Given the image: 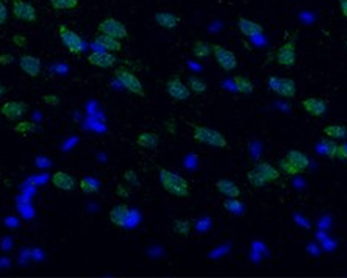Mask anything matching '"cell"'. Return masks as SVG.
<instances>
[{
	"label": "cell",
	"instance_id": "6da1fadb",
	"mask_svg": "<svg viewBox=\"0 0 347 278\" xmlns=\"http://www.w3.org/2000/svg\"><path fill=\"white\" fill-rule=\"evenodd\" d=\"M158 177L163 189L171 195L178 197V199H184V197L189 195V183L178 173L169 169H160Z\"/></svg>",
	"mask_w": 347,
	"mask_h": 278
},
{
	"label": "cell",
	"instance_id": "7a4b0ae2",
	"mask_svg": "<svg viewBox=\"0 0 347 278\" xmlns=\"http://www.w3.org/2000/svg\"><path fill=\"white\" fill-rule=\"evenodd\" d=\"M192 129V138L194 141H197L200 144L205 145H211L216 148H224L227 147V139L222 133H219L217 130L208 129V127H202V125H194L189 124Z\"/></svg>",
	"mask_w": 347,
	"mask_h": 278
},
{
	"label": "cell",
	"instance_id": "3957f363",
	"mask_svg": "<svg viewBox=\"0 0 347 278\" xmlns=\"http://www.w3.org/2000/svg\"><path fill=\"white\" fill-rule=\"evenodd\" d=\"M114 77L127 91H130L132 94L144 97L146 92H144V86L141 83V80L138 78L132 71H129V69H125V67H118L114 71Z\"/></svg>",
	"mask_w": 347,
	"mask_h": 278
},
{
	"label": "cell",
	"instance_id": "277c9868",
	"mask_svg": "<svg viewBox=\"0 0 347 278\" xmlns=\"http://www.w3.org/2000/svg\"><path fill=\"white\" fill-rule=\"evenodd\" d=\"M58 34H60V39L63 42L64 47L71 52V53H82L83 49H85V42L82 39V36H80L78 33H75L74 30H71L69 27L66 25H61L60 28H58Z\"/></svg>",
	"mask_w": 347,
	"mask_h": 278
},
{
	"label": "cell",
	"instance_id": "5b68a950",
	"mask_svg": "<svg viewBox=\"0 0 347 278\" xmlns=\"http://www.w3.org/2000/svg\"><path fill=\"white\" fill-rule=\"evenodd\" d=\"M268 86L274 92H277L279 96L286 97V99H293L297 94V85L293 78H279V77H271L268 80Z\"/></svg>",
	"mask_w": 347,
	"mask_h": 278
},
{
	"label": "cell",
	"instance_id": "8992f818",
	"mask_svg": "<svg viewBox=\"0 0 347 278\" xmlns=\"http://www.w3.org/2000/svg\"><path fill=\"white\" fill-rule=\"evenodd\" d=\"M97 30H99V33L108 34V36H113L116 39H127V38H129V30H127V27L122 24L121 20L114 19V17L103 19L99 24Z\"/></svg>",
	"mask_w": 347,
	"mask_h": 278
},
{
	"label": "cell",
	"instance_id": "52a82bcc",
	"mask_svg": "<svg viewBox=\"0 0 347 278\" xmlns=\"http://www.w3.org/2000/svg\"><path fill=\"white\" fill-rule=\"evenodd\" d=\"M211 49H213L214 60L219 64V67H222L227 72L235 71L236 66H238V61H236V56L233 52L222 47V45H219V44H213Z\"/></svg>",
	"mask_w": 347,
	"mask_h": 278
},
{
	"label": "cell",
	"instance_id": "ba28073f",
	"mask_svg": "<svg viewBox=\"0 0 347 278\" xmlns=\"http://www.w3.org/2000/svg\"><path fill=\"white\" fill-rule=\"evenodd\" d=\"M275 60L283 67H293L297 61V49L294 41H288L275 52Z\"/></svg>",
	"mask_w": 347,
	"mask_h": 278
},
{
	"label": "cell",
	"instance_id": "9c48e42d",
	"mask_svg": "<svg viewBox=\"0 0 347 278\" xmlns=\"http://www.w3.org/2000/svg\"><path fill=\"white\" fill-rule=\"evenodd\" d=\"M166 92L177 102H184L188 100L191 96V89L189 86L184 85L178 77H174L166 82Z\"/></svg>",
	"mask_w": 347,
	"mask_h": 278
},
{
	"label": "cell",
	"instance_id": "30bf717a",
	"mask_svg": "<svg viewBox=\"0 0 347 278\" xmlns=\"http://www.w3.org/2000/svg\"><path fill=\"white\" fill-rule=\"evenodd\" d=\"M28 110V105L25 102L20 100H8L0 107V113H2L8 121H17L24 116Z\"/></svg>",
	"mask_w": 347,
	"mask_h": 278
},
{
	"label": "cell",
	"instance_id": "8fae6325",
	"mask_svg": "<svg viewBox=\"0 0 347 278\" xmlns=\"http://www.w3.org/2000/svg\"><path fill=\"white\" fill-rule=\"evenodd\" d=\"M13 16L17 20L24 22H34L38 19L36 8L28 2H24V0H13Z\"/></svg>",
	"mask_w": 347,
	"mask_h": 278
},
{
	"label": "cell",
	"instance_id": "7c38bea8",
	"mask_svg": "<svg viewBox=\"0 0 347 278\" xmlns=\"http://www.w3.org/2000/svg\"><path fill=\"white\" fill-rule=\"evenodd\" d=\"M302 108L313 118H322L324 114L327 113L329 107H327V102L322 100L319 97H308L302 100Z\"/></svg>",
	"mask_w": 347,
	"mask_h": 278
},
{
	"label": "cell",
	"instance_id": "4fadbf2b",
	"mask_svg": "<svg viewBox=\"0 0 347 278\" xmlns=\"http://www.w3.org/2000/svg\"><path fill=\"white\" fill-rule=\"evenodd\" d=\"M118 58H116L111 52H92L88 55V63L91 66H96L100 69H110L116 64Z\"/></svg>",
	"mask_w": 347,
	"mask_h": 278
},
{
	"label": "cell",
	"instance_id": "5bb4252c",
	"mask_svg": "<svg viewBox=\"0 0 347 278\" xmlns=\"http://www.w3.org/2000/svg\"><path fill=\"white\" fill-rule=\"evenodd\" d=\"M130 219V208L125 203L114 205L110 210V221L116 227H125Z\"/></svg>",
	"mask_w": 347,
	"mask_h": 278
},
{
	"label": "cell",
	"instance_id": "9a60e30c",
	"mask_svg": "<svg viewBox=\"0 0 347 278\" xmlns=\"http://www.w3.org/2000/svg\"><path fill=\"white\" fill-rule=\"evenodd\" d=\"M19 67L28 77H38L41 74V60L33 55H22L19 58Z\"/></svg>",
	"mask_w": 347,
	"mask_h": 278
},
{
	"label": "cell",
	"instance_id": "2e32d148",
	"mask_svg": "<svg viewBox=\"0 0 347 278\" xmlns=\"http://www.w3.org/2000/svg\"><path fill=\"white\" fill-rule=\"evenodd\" d=\"M154 20L161 27V28H166V30H174L177 28L180 24V16H177L175 13L172 11H157Z\"/></svg>",
	"mask_w": 347,
	"mask_h": 278
},
{
	"label": "cell",
	"instance_id": "e0dca14e",
	"mask_svg": "<svg viewBox=\"0 0 347 278\" xmlns=\"http://www.w3.org/2000/svg\"><path fill=\"white\" fill-rule=\"evenodd\" d=\"M52 184L56 189H61V191H72L75 188V180L71 173L63 172V170H58L52 175Z\"/></svg>",
	"mask_w": 347,
	"mask_h": 278
},
{
	"label": "cell",
	"instance_id": "ac0fdd59",
	"mask_svg": "<svg viewBox=\"0 0 347 278\" xmlns=\"http://www.w3.org/2000/svg\"><path fill=\"white\" fill-rule=\"evenodd\" d=\"M238 28L244 36H249V38L258 36V34H261L264 31L261 24H258V22H255V20L246 19V17L238 19Z\"/></svg>",
	"mask_w": 347,
	"mask_h": 278
},
{
	"label": "cell",
	"instance_id": "d6986e66",
	"mask_svg": "<svg viewBox=\"0 0 347 278\" xmlns=\"http://www.w3.org/2000/svg\"><path fill=\"white\" fill-rule=\"evenodd\" d=\"M216 189L219 191V194H222L224 197H230V199H236V197L241 195V189L239 186L231 180L222 178V180H217L214 183Z\"/></svg>",
	"mask_w": 347,
	"mask_h": 278
},
{
	"label": "cell",
	"instance_id": "ffe728a7",
	"mask_svg": "<svg viewBox=\"0 0 347 278\" xmlns=\"http://www.w3.org/2000/svg\"><path fill=\"white\" fill-rule=\"evenodd\" d=\"M94 42L97 45H100L102 49H105L108 52H121L122 50V44H121V39H116L113 36H108V34H103V33H99Z\"/></svg>",
	"mask_w": 347,
	"mask_h": 278
},
{
	"label": "cell",
	"instance_id": "44dd1931",
	"mask_svg": "<svg viewBox=\"0 0 347 278\" xmlns=\"http://www.w3.org/2000/svg\"><path fill=\"white\" fill-rule=\"evenodd\" d=\"M136 144L140 147H143V148L154 150L160 144V136L157 133H154V132H141L140 135L136 136Z\"/></svg>",
	"mask_w": 347,
	"mask_h": 278
},
{
	"label": "cell",
	"instance_id": "7402d4cb",
	"mask_svg": "<svg viewBox=\"0 0 347 278\" xmlns=\"http://www.w3.org/2000/svg\"><path fill=\"white\" fill-rule=\"evenodd\" d=\"M253 169H255V170L260 173V175L266 180V183H272V181H277V180L280 178L279 169L274 167V166L269 164V163H258Z\"/></svg>",
	"mask_w": 347,
	"mask_h": 278
},
{
	"label": "cell",
	"instance_id": "603a6c76",
	"mask_svg": "<svg viewBox=\"0 0 347 278\" xmlns=\"http://www.w3.org/2000/svg\"><path fill=\"white\" fill-rule=\"evenodd\" d=\"M285 158L291 161V163H293L300 172H304V170L308 167V164H310V161H308L307 155L300 152V150H289Z\"/></svg>",
	"mask_w": 347,
	"mask_h": 278
},
{
	"label": "cell",
	"instance_id": "cb8c5ba5",
	"mask_svg": "<svg viewBox=\"0 0 347 278\" xmlns=\"http://www.w3.org/2000/svg\"><path fill=\"white\" fill-rule=\"evenodd\" d=\"M233 85H235V89L239 92V94H242V96H250L252 92H253V83L250 82L247 77L236 75L233 78Z\"/></svg>",
	"mask_w": 347,
	"mask_h": 278
},
{
	"label": "cell",
	"instance_id": "d4e9b609",
	"mask_svg": "<svg viewBox=\"0 0 347 278\" xmlns=\"http://www.w3.org/2000/svg\"><path fill=\"white\" fill-rule=\"evenodd\" d=\"M172 231L178 236L186 238L191 233V222L186 221V219H175L172 224Z\"/></svg>",
	"mask_w": 347,
	"mask_h": 278
},
{
	"label": "cell",
	"instance_id": "484cf974",
	"mask_svg": "<svg viewBox=\"0 0 347 278\" xmlns=\"http://www.w3.org/2000/svg\"><path fill=\"white\" fill-rule=\"evenodd\" d=\"M211 53H213L211 44H206L203 41H195L192 44V55L195 58H206V56H210Z\"/></svg>",
	"mask_w": 347,
	"mask_h": 278
},
{
	"label": "cell",
	"instance_id": "4316f807",
	"mask_svg": "<svg viewBox=\"0 0 347 278\" xmlns=\"http://www.w3.org/2000/svg\"><path fill=\"white\" fill-rule=\"evenodd\" d=\"M78 188L83 194H96L99 192V184L94 178L91 177H83L82 180L78 181Z\"/></svg>",
	"mask_w": 347,
	"mask_h": 278
},
{
	"label": "cell",
	"instance_id": "83f0119b",
	"mask_svg": "<svg viewBox=\"0 0 347 278\" xmlns=\"http://www.w3.org/2000/svg\"><path fill=\"white\" fill-rule=\"evenodd\" d=\"M222 205H224V210L231 213V214H242V213H244V205H242L241 200H238V197H236V199H230V197H227Z\"/></svg>",
	"mask_w": 347,
	"mask_h": 278
},
{
	"label": "cell",
	"instance_id": "f1b7e54d",
	"mask_svg": "<svg viewBox=\"0 0 347 278\" xmlns=\"http://www.w3.org/2000/svg\"><path fill=\"white\" fill-rule=\"evenodd\" d=\"M324 135L332 139H344L347 136V129L343 125H329L324 129Z\"/></svg>",
	"mask_w": 347,
	"mask_h": 278
},
{
	"label": "cell",
	"instance_id": "f546056e",
	"mask_svg": "<svg viewBox=\"0 0 347 278\" xmlns=\"http://www.w3.org/2000/svg\"><path fill=\"white\" fill-rule=\"evenodd\" d=\"M188 86H189V89L194 92V94H203V92L206 91V88H208V85H206V82L203 78H200V77H189V80H188Z\"/></svg>",
	"mask_w": 347,
	"mask_h": 278
},
{
	"label": "cell",
	"instance_id": "4dcf8cb0",
	"mask_svg": "<svg viewBox=\"0 0 347 278\" xmlns=\"http://www.w3.org/2000/svg\"><path fill=\"white\" fill-rule=\"evenodd\" d=\"M321 147H322V152L326 153L329 158H335V155H337L338 144L335 142V139H332V138H324L322 141H321Z\"/></svg>",
	"mask_w": 347,
	"mask_h": 278
},
{
	"label": "cell",
	"instance_id": "1f68e13d",
	"mask_svg": "<svg viewBox=\"0 0 347 278\" xmlns=\"http://www.w3.org/2000/svg\"><path fill=\"white\" fill-rule=\"evenodd\" d=\"M279 167H280V170L283 173H286V175H289V177H294V175H297V173H300V170L291 163V161L286 159V158H280L279 159Z\"/></svg>",
	"mask_w": 347,
	"mask_h": 278
},
{
	"label": "cell",
	"instance_id": "d6a6232c",
	"mask_svg": "<svg viewBox=\"0 0 347 278\" xmlns=\"http://www.w3.org/2000/svg\"><path fill=\"white\" fill-rule=\"evenodd\" d=\"M247 180H249V183L252 184L253 188H264L266 184H268V183H266V180L260 175L255 169H252V170L247 172Z\"/></svg>",
	"mask_w": 347,
	"mask_h": 278
},
{
	"label": "cell",
	"instance_id": "836d02e7",
	"mask_svg": "<svg viewBox=\"0 0 347 278\" xmlns=\"http://www.w3.org/2000/svg\"><path fill=\"white\" fill-rule=\"evenodd\" d=\"M55 9H74L78 6V0H50Z\"/></svg>",
	"mask_w": 347,
	"mask_h": 278
},
{
	"label": "cell",
	"instance_id": "e575fe53",
	"mask_svg": "<svg viewBox=\"0 0 347 278\" xmlns=\"http://www.w3.org/2000/svg\"><path fill=\"white\" fill-rule=\"evenodd\" d=\"M34 130H36V125L30 121H22V122L16 124V127H14V132L20 133V135H28V133H33Z\"/></svg>",
	"mask_w": 347,
	"mask_h": 278
},
{
	"label": "cell",
	"instance_id": "d590c367",
	"mask_svg": "<svg viewBox=\"0 0 347 278\" xmlns=\"http://www.w3.org/2000/svg\"><path fill=\"white\" fill-rule=\"evenodd\" d=\"M124 180H125L127 183L133 184V186H138V184H140V181H138V173H136L135 170H132V169H129V170L124 172Z\"/></svg>",
	"mask_w": 347,
	"mask_h": 278
},
{
	"label": "cell",
	"instance_id": "8d00e7d4",
	"mask_svg": "<svg viewBox=\"0 0 347 278\" xmlns=\"http://www.w3.org/2000/svg\"><path fill=\"white\" fill-rule=\"evenodd\" d=\"M42 102L49 107H58L60 105V97L55 96V94H45V96H42Z\"/></svg>",
	"mask_w": 347,
	"mask_h": 278
},
{
	"label": "cell",
	"instance_id": "74e56055",
	"mask_svg": "<svg viewBox=\"0 0 347 278\" xmlns=\"http://www.w3.org/2000/svg\"><path fill=\"white\" fill-rule=\"evenodd\" d=\"M6 20H8V9L3 3V0H0V25L6 24Z\"/></svg>",
	"mask_w": 347,
	"mask_h": 278
},
{
	"label": "cell",
	"instance_id": "f35d334b",
	"mask_svg": "<svg viewBox=\"0 0 347 278\" xmlns=\"http://www.w3.org/2000/svg\"><path fill=\"white\" fill-rule=\"evenodd\" d=\"M335 158H338L340 161H347V147L346 145H338Z\"/></svg>",
	"mask_w": 347,
	"mask_h": 278
},
{
	"label": "cell",
	"instance_id": "ab89813d",
	"mask_svg": "<svg viewBox=\"0 0 347 278\" xmlns=\"http://www.w3.org/2000/svg\"><path fill=\"white\" fill-rule=\"evenodd\" d=\"M13 44L17 45V47H25L27 38L24 36V34H16V36H13Z\"/></svg>",
	"mask_w": 347,
	"mask_h": 278
},
{
	"label": "cell",
	"instance_id": "60d3db41",
	"mask_svg": "<svg viewBox=\"0 0 347 278\" xmlns=\"http://www.w3.org/2000/svg\"><path fill=\"white\" fill-rule=\"evenodd\" d=\"M13 61H14V56L11 53H2V55H0V64H2V66H8Z\"/></svg>",
	"mask_w": 347,
	"mask_h": 278
},
{
	"label": "cell",
	"instance_id": "b9f144b4",
	"mask_svg": "<svg viewBox=\"0 0 347 278\" xmlns=\"http://www.w3.org/2000/svg\"><path fill=\"white\" fill-rule=\"evenodd\" d=\"M116 194H118L119 197H124V199H127L129 197V191H127L122 184H118V188H116Z\"/></svg>",
	"mask_w": 347,
	"mask_h": 278
},
{
	"label": "cell",
	"instance_id": "7bdbcfd3",
	"mask_svg": "<svg viewBox=\"0 0 347 278\" xmlns=\"http://www.w3.org/2000/svg\"><path fill=\"white\" fill-rule=\"evenodd\" d=\"M340 9H341L343 16L347 19V0H340Z\"/></svg>",
	"mask_w": 347,
	"mask_h": 278
},
{
	"label": "cell",
	"instance_id": "ee69618b",
	"mask_svg": "<svg viewBox=\"0 0 347 278\" xmlns=\"http://www.w3.org/2000/svg\"><path fill=\"white\" fill-rule=\"evenodd\" d=\"M5 92H6V88H5L2 83H0V99H2V97L5 96Z\"/></svg>",
	"mask_w": 347,
	"mask_h": 278
},
{
	"label": "cell",
	"instance_id": "f6af8a7d",
	"mask_svg": "<svg viewBox=\"0 0 347 278\" xmlns=\"http://www.w3.org/2000/svg\"><path fill=\"white\" fill-rule=\"evenodd\" d=\"M346 49H347V42H346Z\"/></svg>",
	"mask_w": 347,
	"mask_h": 278
}]
</instances>
